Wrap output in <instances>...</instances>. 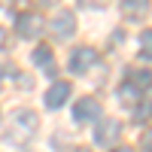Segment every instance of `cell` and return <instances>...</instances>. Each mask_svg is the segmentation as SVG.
I'll return each instance as SVG.
<instances>
[{
  "mask_svg": "<svg viewBox=\"0 0 152 152\" xmlns=\"http://www.w3.org/2000/svg\"><path fill=\"white\" fill-rule=\"evenodd\" d=\"M61 0H37V6H58Z\"/></svg>",
  "mask_w": 152,
  "mask_h": 152,
  "instance_id": "15",
  "label": "cell"
},
{
  "mask_svg": "<svg viewBox=\"0 0 152 152\" xmlns=\"http://www.w3.org/2000/svg\"><path fill=\"white\" fill-rule=\"evenodd\" d=\"M37 128H40L37 113H34V110H18V113H12V122H9V134H6V140H9V143H28L31 137L37 134Z\"/></svg>",
  "mask_w": 152,
  "mask_h": 152,
  "instance_id": "1",
  "label": "cell"
},
{
  "mask_svg": "<svg viewBox=\"0 0 152 152\" xmlns=\"http://www.w3.org/2000/svg\"><path fill=\"white\" fill-rule=\"evenodd\" d=\"M94 61H97L94 49L91 46H79V49H73V55H70V70L73 73H85V70L94 67Z\"/></svg>",
  "mask_w": 152,
  "mask_h": 152,
  "instance_id": "4",
  "label": "cell"
},
{
  "mask_svg": "<svg viewBox=\"0 0 152 152\" xmlns=\"http://www.w3.org/2000/svg\"><path fill=\"white\" fill-rule=\"evenodd\" d=\"M131 82H134L137 88H140V91H146V88L152 85V73H146V70H137V73L131 76Z\"/></svg>",
  "mask_w": 152,
  "mask_h": 152,
  "instance_id": "12",
  "label": "cell"
},
{
  "mask_svg": "<svg viewBox=\"0 0 152 152\" xmlns=\"http://www.w3.org/2000/svg\"><path fill=\"white\" fill-rule=\"evenodd\" d=\"M3 43H6V31L0 28V46H3Z\"/></svg>",
  "mask_w": 152,
  "mask_h": 152,
  "instance_id": "16",
  "label": "cell"
},
{
  "mask_svg": "<svg viewBox=\"0 0 152 152\" xmlns=\"http://www.w3.org/2000/svg\"><path fill=\"white\" fill-rule=\"evenodd\" d=\"M31 61H34L40 70H49V73L55 70V67H52V49H49V46H37L34 55H31Z\"/></svg>",
  "mask_w": 152,
  "mask_h": 152,
  "instance_id": "10",
  "label": "cell"
},
{
  "mask_svg": "<svg viewBox=\"0 0 152 152\" xmlns=\"http://www.w3.org/2000/svg\"><path fill=\"white\" fill-rule=\"evenodd\" d=\"M110 3V0H79V6H85V9H104Z\"/></svg>",
  "mask_w": 152,
  "mask_h": 152,
  "instance_id": "13",
  "label": "cell"
},
{
  "mask_svg": "<svg viewBox=\"0 0 152 152\" xmlns=\"http://www.w3.org/2000/svg\"><path fill=\"white\" fill-rule=\"evenodd\" d=\"M70 91H73L70 82H64V79L52 82V88L46 91V107H49V110H61V107L70 100Z\"/></svg>",
  "mask_w": 152,
  "mask_h": 152,
  "instance_id": "5",
  "label": "cell"
},
{
  "mask_svg": "<svg viewBox=\"0 0 152 152\" xmlns=\"http://www.w3.org/2000/svg\"><path fill=\"white\" fill-rule=\"evenodd\" d=\"M113 152H134V149H128V146H119V149H113Z\"/></svg>",
  "mask_w": 152,
  "mask_h": 152,
  "instance_id": "17",
  "label": "cell"
},
{
  "mask_svg": "<svg viewBox=\"0 0 152 152\" xmlns=\"http://www.w3.org/2000/svg\"><path fill=\"white\" fill-rule=\"evenodd\" d=\"M52 34L58 37V40H70V37L76 34V15L70 9H61L58 15L52 18Z\"/></svg>",
  "mask_w": 152,
  "mask_h": 152,
  "instance_id": "2",
  "label": "cell"
},
{
  "mask_svg": "<svg viewBox=\"0 0 152 152\" xmlns=\"http://www.w3.org/2000/svg\"><path fill=\"white\" fill-rule=\"evenodd\" d=\"M119 131H122V125L116 119H104L97 125V131H94V143L97 146H110V143H116L119 140Z\"/></svg>",
  "mask_w": 152,
  "mask_h": 152,
  "instance_id": "7",
  "label": "cell"
},
{
  "mask_svg": "<svg viewBox=\"0 0 152 152\" xmlns=\"http://www.w3.org/2000/svg\"><path fill=\"white\" fill-rule=\"evenodd\" d=\"M149 0H122V12L128 18H143L146 12H149Z\"/></svg>",
  "mask_w": 152,
  "mask_h": 152,
  "instance_id": "8",
  "label": "cell"
},
{
  "mask_svg": "<svg viewBox=\"0 0 152 152\" xmlns=\"http://www.w3.org/2000/svg\"><path fill=\"white\" fill-rule=\"evenodd\" d=\"M119 97H122V104L125 107H140V88H137L134 82H122V88H119Z\"/></svg>",
  "mask_w": 152,
  "mask_h": 152,
  "instance_id": "9",
  "label": "cell"
},
{
  "mask_svg": "<svg viewBox=\"0 0 152 152\" xmlns=\"http://www.w3.org/2000/svg\"><path fill=\"white\" fill-rule=\"evenodd\" d=\"M73 119L76 122H94V119H100V104L94 97H82V100H76V107H73Z\"/></svg>",
  "mask_w": 152,
  "mask_h": 152,
  "instance_id": "6",
  "label": "cell"
},
{
  "mask_svg": "<svg viewBox=\"0 0 152 152\" xmlns=\"http://www.w3.org/2000/svg\"><path fill=\"white\" fill-rule=\"evenodd\" d=\"M140 149H143V152H152V131H146V134H143V140H140Z\"/></svg>",
  "mask_w": 152,
  "mask_h": 152,
  "instance_id": "14",
  "label": "cell"
},
{
  "mask_svg": "<svg viewBox=\"0 0 152 152\" xmlns=\"http://www.w3.org/2000/svg\"><path fill=\"white\" fill-rule=\"evenodd\" d=\"M43 31V18L37 15V12H21V15L15 18V34L24 37V40H31V37H37Z\"/></svg>",
  "mask_w": 152,
  "mask_h": 152,
  "instance_id": "3",
  "label": "cell"
},
{
  "mask_svg": "<svg viewBox=\"0 0 152 152\" xmlns=\"http://www.w3.org/2000/svg\"><path fill=\"white\" fill-rule=\"evenodd\" d=\"M137 43H140V58L143 61H152V31H143Z\"/></svg>",
  "mask_w": 152,
  "mask_h": 152,
  "instance_id": "11",
  "label": "cell"
}]
</instances>
